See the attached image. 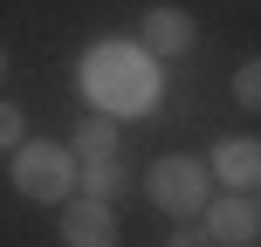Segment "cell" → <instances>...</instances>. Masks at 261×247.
Wrapping results in <instances>:
<instances>
[{
  "label": "cell",
  "mask_w": 261,
  "mask_h": 247,
  "mask_svg": "<svg viewBox=\"0 0 261 247\" xmlns=\"http://www.w3.org/2000/svg\"><path fill=\"white\" fill-rule=\"evenodd\" d=\"M7 179L21 199H41V206H62L76 199V151L55 138H21L7 151Z\"/></svg>",
  "instance_id": "cell-2"
},
{
  "label": "cell",
  "mask_w": 261,
  "mask_h": 247,
  "mask_svg": "<svg viewBox=\"0 0 261 247\" xmlns=\"http://www.w3.org/2000/svg\"><path fill=\"white\" fill-rule=\"evenodd\" d=\"M55 234H62V247H117L124 220L117 206H96V199H62V220H55Z\"/></svg>",
  "instance_id": "cell-6"
},
{
  "label": "cell",
  "mask_w": 261,
  "mask_h": 247,
  "mask_svg": "<svg viewBox=\"0 0 261 247\" xmlns=\"http://www.w3.org/2000/svg\"><path fill=\"white\" fill-rule=\"evenodd\" d=\"M76 193L96 199V206H117V199L130 193V165H124V151H117V158H76Z\"/></svg>",
  "instance_id": "cell-8"
},
{
  "label": "cell",
  "mask_w": 261,
  "mask_h": 247,
  "mask_svg": "<svg viewBox=\"0 0 261 247\" xmlns=\"http://www.w3.org/2000/svg\"><path fill=\"white\" fill-rule=\"evenodd\" d=\"M0 83H7V48H0Z\"/></svg>",
  "instance_id": "cell-13"
},
{
  "label": "cell",
  "mask_w": 261,
  "mask_h": 247,
  "mask_svg": "<svg viewBox=\"0 0 261 247\" xmlns=\"http://www.w3.org/2000/svg\"><path fill=\"white\" fill-rule=\"evenodd\" d=\"M199 234H206L213 247H254V240H261V206H254V193L206 199V213H199Z\"/></svg>",
  "instance_id": "cell-4"
},
{
  "label": "cell",
  "mask_w": 261,
  "mask_h": 247,
  "mask_svg": "<svg viewBox=\"0 0 261 247\" xmlns=\"http://www.w3.org/2000/svg\"><path fill=\"white\" fill-rule=\"evenodd\" d=\"M69 151L76 158H117V124L110 117H83L76 138H69Z\"/></svg>",
  "instance_id": "cell-9"
},
{
  "label": "cell",
  "mask_w": 261,
  "mask_h": 247,
  "mask_svg": "<svg viewBox=\"0 0 261 247\" xmlns=\"http://www.w3.org/2000/svg\"><path fill=\"white\" fill-rule=\"evenodd\" d=\"M21 138H28V117H21V110L7 103V96H0V151H14Z\"/></svg>",
  "instance_id": "cell-11"
},
{
  "label": "cell",
  "mask_w": 261,
  "mask_h": 247,
  "mask_svg": "<svg viewBox=\"0 0 261 247\" xmlns=\"http://www.w3.org/2000/svg\"><path fill=\"white\" fill-rule=\"evenodd\" d=\"M165 247H213L206 234H199V220H179V227H172V240Z\"/></svg>",
  "instance_id": "cell-12"
},
{
  "label": "cell",
  "mask_w": 261,
  "mask_h": 247,
  "mask_svg": "<svg viewBox=\"0 0 261 247\" xmlns=\"http://www.w3.org/2000/svg\"><path fill=\"white\" fill-rule=\"evenodd\" d=\"M193 41H199V21L186 7H144L138 48L151 55V62H179V55H193Z\"/></svg>",
  "instance_id": "cell-5"
},
{
  "label": "cell",
  "mask_w": 261,
  "mask_h": 247,
  "mask_svg": "<svg viewBox=\"0 0 261 247\" xmlns=\"http://www.w3.org/2000/svg\"><path fill=\"white\" fill-rule=\"evenodd\" d=\"M234 103L241 110H261V62H241L234 69Z\"/></svg>",
  "instance_id": "cell-10"
},
{
  "label": "cell",
  "mask_w": 261,
  "mask_h": 247,
  "mask_svg": "<svg viewBox=\"0 0 261 247\" xmlns=\"http://www.w3.org/2000/svg\"><path fill=\"white\" fill-rule=\"evenodd\" d=\"M144 193H151V206L179 227V220H199V213H206L213 179H206V165H199V158H158V165L144 172Z\"/></svg>",
  "instance_id": "cell-3"
},
{
  "label": "cell",
  "mask_w": 261,
  "mask_h": 247,
  "mask_svg": "<svg viewBox=\"0 0 261 247\" xmlns=\"http://www.w3.org/2000/svg\"><path fill=\"white\" fill-rule=\"evenodd\" d=\"M199 165H206V179L227 185V193H254V179H261V144H254V138H220Z\"/></svg>",
  "instance_id": "cell-7"
},
{
  "label": "cell",
  "mask_w": 261,
  "mask_h": 247,
  "mask_svg": "<svg viewBox=\"0 0 261 247\" xmlns=\"http://www.w3.org/2000/svg\"><path fill=\"white\" fill-rule=\"evenodd\" d=\"M76 83H83L90 117H110V124H124V117H151L158 96H165V69H158L138 41H117V35L96 41V48L83 55Z\"/></svg>",
  "instance_id": "cell-1"
}]
</instances>
